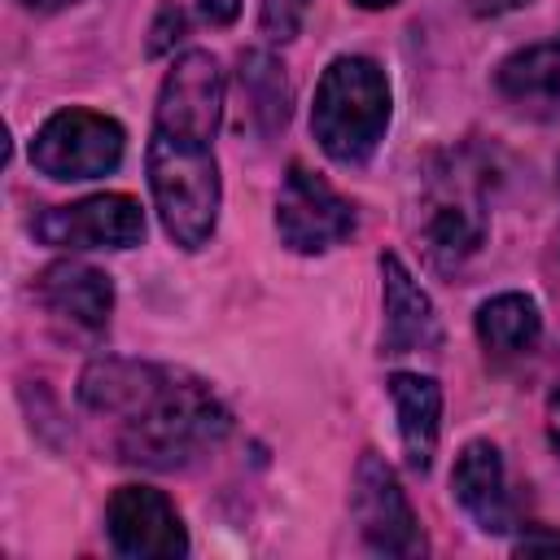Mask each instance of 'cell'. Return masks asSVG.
<instances>
[{"instance_id":"14","label":"cell","mask_w":560,"mask_h":560,"mask_svg":"<svg viewBox=\"0 0 560 560\" xmlns=\"http://www.w3.org/2000/svg\"><path fill=\"white\" fill-rule=\"evenodd\" d=\"M389 398L398 411V438L402 455L416 472H429L438 433H442V385L420 372H394L389 376Z\"/></svg>"},{"instance_id":"15","label":"cell","mask_w":560,"mask_h":560,"mask_svg":"<svg viewBox=\"0 0 560 560\" xmlns=\"http://www.w3.org/2000/svg\"><path fill=\"white\" fill-rule=\"evenodd\" d=\"M477 341L486 354L494 359H521V354H534L538 341H542V315H538V302L525 298V293H494L477 306Z\"/></svg>"},{"instance_id":"18","label":"cell","mask_w":560,"mask_h":560,"mask_svg":"<svg viewBox=\"0 0 560 560\" xmlns=\"http://www.w3.org/2000/svg\"><path fill=\"white\" fill-rule=\"evenodd\" d=\"M184 26H188L184 9H179L175 0H162V4H158V18H153V26H149V44H144V52H149V57H162V52H171V48L179 44Z\"/></svg>"},{"instance_id":"22","label":"cell","mask_w":560,"mask_h":560,"mask_svg":"<svg viewBox=\"0 0 560 560\" xmlns=\"http://www.w3.org/2000/svg\"><path fill=\"white\" fill-rule=\"evenodd\" d=\"M13 4L26 9V13H35V18H48V13H61V9H70L79 0H13Z\"/></svg>"},{"instance_id":"19","label":"cell","mask_w":560,"mask_h":560,"mask_svg":"<svg viewBox=\"0 0 560 560\" xmlns=\"http://www.w3.org/2000/svg\"><path fill=\"white\" fill-rule=\"evenodd\" d=\"M197 9L210 26H232L241 18V0H197Z\"/></svg>"},{"instance_id":"11","label":"cell","mask_w":560,"mask_h":560,"mask_svg":"<svg viewBox=\"0 0 560 560\" xmlns=\"http://www.w3.org/2000/svg\"><path fill=\"white\" fill-rule=\"evenodd\" d=\"M499 101L529 122H560V35L508 52L494 70Z\"/></svg>"},{"instance_id":"3","label":"cell","mask_w":560,"mask_h":560,"mask_svg":"<svg viewBox=\"0 0 560 560\" xmlns=\"http://www.w3.org/2000/svg\"><path fill=\"white\" fill-rule=\"evenodd\" d=\"M389 127V79L363 52H341L315 83L311 136L337 166H363Z\"/></svg>"},{"instance_id":"10","label":"cell","mask_w":560,"mask_h":560,"mask_svg":"<svg viewBox=\"0 0 560 560\" xmlns=\"http://www.w3.org/2000/svg\"><path fill=\"white\" fill-rule=\"evenodd\" d=\"M381 284H385V328H381V354H438L442 324L411 276V267L398 254H381Z\"/></svg>"},{"instance_id":"20","label":"cell","mask_w":560,"mask_h":560,"mask_svg":"<svg viewBox=\"0 0 560 560\" xmlns=\"http://www.w3.org/2000/svg\"><path fill=\"white\" fill-rule=\"evenodd\" d=\"M529 0H468V13L472 18H503V13H516Z\"/></svg>"},{"instance_id":"25","label":"cell","mask_w":560,"mask_h":560,"mask_svg":"<svg viewBox=\"0 0 560 560\" xmlns=\"http://www.w3.org/2000/svg\"><path fill=\"white\" fill-rule=\"evenodd\" d=\"M556 175H560V166H556Z\"/></svg>"},{"instance_id":"12","label":"cell","mask_w":560,"mask_h":560,"mask_svg":"<svg viewBox=\"0 0 560 560\" xmlns=\"http://www.w3.org/2000/svg\"><path fill=\"white\" fill-rule=\"evenodd\" d=\"M35 289H39L44 311L66 319L70 328L101 332L109 324V315H114V280L101 267H92V262L61 258V262L39 271Z\"/></svg>"},{"instance_id":"1","label":"cell","mask_w":560,"mask_h":560,"mask_svg":"<svg viewBox=\"0 0 560 560\" xmlns=\"http://www.w3.org/2000/svg\"><path fill=\"white\" fill-rule=\"evenodd\" d=\"M223 122V70L206 48L175 57L158 88L153 131L144 149L153 210L179 249H201L219 223V162L214 136Z\"/></svg>"},{"instance_id":"2","label":"cell","mask_w":560,"mask_h":560,"mask_svg":"<svg viewBox=\"0 0 560 560\" xmlns=\"http://www.w3.org/2000/svg\"><path fill=\"white\" fill-rule=\"evenodd\" d=\"M79 402L92 416L114 420L118 459L158 472L192 464L232 429L228 407L206 381L136 359L88 363L79 376Z\"/></svg>"},{"instance_id":"24","label":"cell","mask_w":560,"mask_h":560,"mask_svg":"<svg viewBox=\"0 0 560 560\" xmlns=\"http://www.w3.org/2000/svg\"><path fill=\"white\" fill-rule=\"evenodd\" d=\"M359 9H389V4H398V0H354Z\"/></svg>"},{"instance_id":"23","label":"cell","mask_w":560,"mask_h":560,"mask_svg":"<svg viewBox=\"0 0 560 560\" xmlns=\"http://www.w3.org/2000/svg\"><path fill=\"white\" fill-rule=\"evenodd\" d=\"M538 547H560V534H521L516 551H538Z\"/></svg>"},{"instance_id":"21","label":"cell","mask_w":560,"mask_h":560,"mask_svg":"<svg viewBox=\"0 0 560 560\" xmlns=\"http://www.w3.org/2000/svg\"><path fill=\"white\" fill-rule=\"evenodd\" d=\"M547 442H551V451L560 455V381H556L551 394H547Z\"/></svg>"},{"instance_id":"16","label":"cell","mask_w":560,"mask_h":560,"mask_svg":"<svg viewBox=\"0 0 560 560\" xmlns=\"http://www.w3.org/2000/svg\"><path fill=\"white\" fill-rule=\"evenodd\" d=\"M241 96L249 105V118L262 131L284 127V118H289V83H284L276 57H267L258 48L241 57Z\"/></svg>"},{"instance_id":"9","label":"cell","mask_w":560,"mask_h":560,"mask_svg":"<svg viewBox=\"0 0 560 560\" xmlns=\"http://www.w3.org/2000/svg\"><path fill=\"white\" fill-rule=\"evenodd\" d=\"M105 534L109 547L131 560H175L188 551L175 503L153 486H118L105 503Z\"/></svg>"},{"instance_id":"7","label":"cell","mask_w":560,"mask_h":560,"mask_svg":"<svg viewBox=\"0 0 560 560\" xmlns=\"http://www.w3.org/2000/svg\"><path fill=\"white\" fill-rule=\"evenodd\" d=\"M31 228L52 249H131L144 241V210L131 192H92L39 210Z\"/></svg>"},{"instance_id":"4","label":"cell","mask_w":560,"mask_h":560,"mask_svg":"<svg viewBox=\"0 0 560 560\" xmlns=\"http://www.w3.org/2000/svg\"><path fill=\"white\" fill-rule=\"evenodd\" d=\"M420 254L433 271H459L486 241V192L481 171L446 153L420 184V219H416Z\"/></svg>"},{"instance_id":"5","label":"cell","mask_w":560,"mask_h":560,"mask_svg":"<svg viewBox=\"0 0 560 560\" xmlns=\"http://www.w3.org/2000/svg\"><path fill=\"white\" fill-rule=\"evenodd\" d=\"M127 149V131L118 127V118L83 109V105H66L57 114H48L31 140V166L48 179H96L118 171Z\"/></svg>"},{"instance_id":"13","label":"cell","mask_w":560,"mask_h":560,"mask_svg":"<svg viewBox=\"0 0 560 560\" xmlns=\"http://www.w3.org/2000/svg\"><path fill=\"white\" fill-rule=\"evenodd\" d=\"M451 490H455V503L477 521V529H486V534H508L512 529V499H508L503 455H499L494 442L477 438L455 455Z\"/></svg>"},{"instance_id":"8","label":"cell","mask_w":560,"mask_h":560,"mask_svg":"<svg viewBox=\"0 0 560 560\" xmlns=\"http://www.w3.org/2000/svg\"><path fill=\"white\" fill-rule=\"evenodd\" d=\"M350 512H354V525L372 551H381V556H420L424 551L416 508H411L407 490L398 486L394 468L376 451H363L354 464Z\"/></svg>"},{"instance_id":"17","label":"cell","mask_w":560,"mask_h":560,"mask_svg":"<svg viewBox=\"0 0 560 560\" xmlns=\"http://www.w3.org/2000/svg\"><path fill=\"white\" fill-rule=\"evenodd\" d=\"M311 13V0H262L258 4V31L271 44H289Z\"/></svg>"},{"instance_id":"6","label":"cell","mask_w":560,"mask_h":560,"mask_svg":"<svg viewBox=\"0 0 560 560\" xmlns=\"http://www.w3.org/2000/svg\"><path fill=\"white\" fill-rule=\"evenodd\" d=\"M276 232L293 254H324L354 236V206L319 171L293 162L276 197Z\"/></svg>"}]
</instances>
